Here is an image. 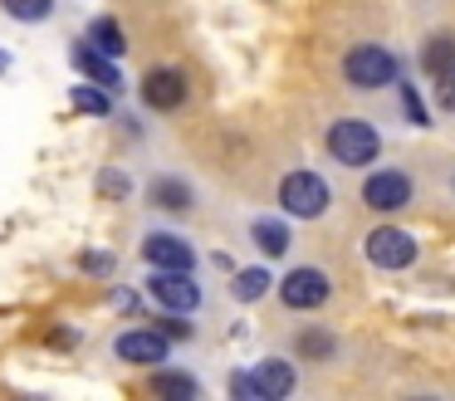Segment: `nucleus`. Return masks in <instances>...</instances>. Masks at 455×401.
I'll return each mask as SVG.
<instances>
[{
  "instance_id": "1",
  "label": "nucleus",
  "mask_w": 455,
  "mask_h": 401,
  "mask_svg": "<svg viewBox=\"0 0 455 401\" xmlns=\"http://www.w3.org/2000/svg\"><path fill=\"white\" fill-rule=\"evenodd\" d=\"M328 152L343 166H367L382 152V137H377V127L363 123V117H338V123L328 127Z\"/></svg>"
},
{
  "instance_id": "2",
  "label": "nucleus",
  "mask_w": 455,
  "mask_h": 401,
  "mask_svg": "<svg viewBox=\"0 0 455 401\" xmlns=\"http://www.w3.org/2000/svg\"><path fill=\"white\" fill-rule=\"evenodd\" d=\"M279 205L289 215H299V221H318L328 211V181L314 172H289L279 181Z\"/></svg>"
},
{
  "instance_id": "3",
  "label": "nucleus",
  "mask_w": 455,
  "mask_h": 401,
  "mask_svg": "<svg viewBox=\"0 0 455 401\" xmlns=\"http://www.w3.org/2000/svg\"><path fill=\"white\" fill-rule=\"evenodd\" d=\"M343 74L353 88H387L396 78V54L382 44H357V49H347Z\"/></svg>"
},
{
  "instance_id": "4",
  "label": "nucleus",
  "mask_w": 455,
  "mask_h": 401,
  "mask_svg": "<svg viewBox=\"0 0 455 401\" xmlns=\"http://www.w3.org/2000/svg\"><path fill=\"white\" fill-rule=\"evenodd\" d=\"M148 293H152V303H162L167 313H191L201 303V284L191 279V269H152Z\"/></svg>"
},
{
  "instance_id": "5",
  "label": "nucleus",
  "mask_w": 455,
  "mask_h": 401,
  "mask_svg": "<svg viewBox=\"0 0 455 401\" xmlns=\"http://www.w3.org/2000/svg\"><path fill=\"white\" fill-rule=\"evenodd\" d=\"M113 352H118L123 362H132V367H157V362H167L172 338L162 328H128L113 342Z\"/></svg>"
},
{
  "instance_id": "6",
  "label": "nucleus",
  "mask_w": 455,
  "mask_h": 401,
  "mask_svg": "<svg viewBox=\"0 0 455 401\" xmlns=\"http://www.w3.org/2000/svg\"><path fill=\"white\" fill-rule=\"evenodd\" d=\"M367 260L377 269H406L416 260V235L396 230V225H382V230L367 235Z\"/></svg>"
},
{
  "instance_id": "7",
  "label": "nucleus",
  "mask_w": 455,
  "mask_h": 401,
  "mask_svg": "<svg viewBox=\"0 0 455 401\" xmlns=\"http://www.w3.org/2000/svg\"><path fill=\"white\" fill-rule=\"evenodd\" d=\"M328 293H333V284H328L323 269H289L284 279H279V299L289 303V309H318V303H328Z\"/></svg>"
},
{
  "instance_id": "8",
  "label": "nucleus",
  "mask_w": 455,
  "mask_h": 401,
  "mask_svg": "<svg viewBox=\"0 0 455 401\" xmlns=\"http://www.w3.org/2000/svg\"><path fill=\"white\" fill-rule=\"evenodd\" d=\"M138 93L152 113H172V108L187 103V78H181V68H148Z\"/></svg>"
},
{
  "instance_id": "9",
  "label": "nucleus",
  "mask_w": 455,
  "mask_h": 401,
  "mask_svg": "<svg viewBox=\"0 0 455 401\" xmlns=\"http://www.w3.org/2000/svg\"><path fill=\"white\" fill-rule=\"evenodd\" d=\"M363 201L372 211H406L411 205V181L402 172H372L363 181Z\"/></svg>"
},
{
  "instance_id": "10",
  "label": "nucleus",
  "mask_w": 455,
  "mask_h": 401,
  "mask_svg": "<svg viewBox=\"0 0 455 401\" xmlns=\"http://www.w3.org/2000/svg\"><path fill=\"white\" fill-rule=\"evenodd\" d=\"M142 260H148L152 269H191V264H196V250H191L181 235H148V240H142Z\"/></svg>"
},
{
  "instance_id": "11",
  "label": "nucleus",
  "mask_w": 455,
  "mask_h": 401,
  "mask_svg": "<svg viewBox=\"0 0 455 401\" xmlns=\"http://www.w3.org/2000/svg\"><path fill=\"white\" fill-rule=\"evenodd\" d=\"M74 68H79L84 78H89V84H99V88H108V93H118L123 88V74H118V64H113L108 54H103V49H93L89 39H84L79 49H74Z\"/></svg>"
},
{
  "instance_id": "12",
  "label": "nucleus",
  "mask_w": 455,
  "mask_h": 401,
  "mask_svg": "<svg viewBox=\"0 0 455 401\" xmlns=\"http://www.w3.org/2000/svg\"><path fill=\"white\" fill-rule=\"evenodd\" d=\"M148 201L157 205V211H172V215H181V211H191V186L181 181V176H157V181L148 186Z\"/></svg>"
},
{
  "instance_id": "13",
  "label": "nucleus",
  "mask_w": 455,
  "mask_h": 401,
  "mask_svg": "<svg viewBox=\"0 0 455 401\" xmlns=\"http://www.w3.org/2000/svg\"><path fill=\"white\" fill-rule=\"evenodd\" d=\"M255 387H259V397H265V401L289 397V391H294V367H289V362H279V357H265L255 367Z\"/></svg>"
},
{
  "instance_id": "14",
  "label": "nucleus",
  "mask_w": 455,
  "mask_h": 401,
  "mask_svg": "<svg viewBox=\"0 0 455 401\" xmlns=\"http://www.w3.org/2000/svg\"><path fill=\"white\" fill-rule=\"evenodd\" d=\"M89 44L103 49L108 59H123V54H128V35H123V25H118V20H108V15L89 25Z\"/></svg>"
},
{
  "instance_id": "15",
  "label": "nucleus",
  "mask_w": 455,
  "mask_h": 401,
  "mask_svg": "<svg viewBox=\"0 0 455 401\" xmlns=\"http://www.w3.org/2000/svg\"><path fill=\"white\" fill-rule=\"evenodd\" d=\"M421 68H426L431 78L451 74V68H455V35H435L431 44L421 49Z\"/></svg>"
},
{
  "instance_id": "16",
  "label": "nucleus",
  "mask_w": 455,
  "mask_h": 401,
  "mask_svg": "<svg viewBox=\"0 0 455 401\" xmlns=\"http://www.w3.org/2000/svg\"><path fill=\"white\" fill-rule=\"evenodd\" d=\"M152 391L167 397V401H196L201 397L196 377H187V372H157V377H152Z\"/></svg>"
},
{
  "instance_id": "17",
  "label": "nucleus",
  "mask_w": 455,
  "mask_h": 401,
  "mask_svg": "<svg viewBox=\"0 0 455 401\" xmlns=\"http://www.w3.org/2000/svg\"><path fill=\"white\" fill-rule=\"evenodd\" d=\"M69 103L79 108V113H89V117H108L113 113V93H108V88H99V84H89V78L69 93Z\"/></svg>"
},
{
  "instance_id": "18",
  "label": "nucleus",
  "mask_w": 455,
  "mask_h": 401,
  "mask_svg": "<svg viewBox=\"0 0 455 401\" xmlns=\"http://www.w3.org/2000/svg\"><path fill=\"white\" fill-rule=\"evenodd\" d=\"M250 240H255L269 260H279V254L289 250V225L284 221H255L250 225Z\"/></svg>"
},
{
  "instance_id": "19",
  "label": "nucleus",
  "mask_w": 455,
  "mask_h": 401,
  "mask_svg": "<svg viewBox=\"0 0 455 401\" xmlns=\"http://www.w3.org/2000/svg\"><path fill=\"white\" fill-rule=\"evenodd\" d=\"M269 284H275V279H269L265 269H240L235 279H230V293H235L240 303H255V299H265V293H269Z\"/></svg>"
},
{
  "instance_id": "20",
  "label": "nucleus",
  "mask_w": 455,
  "mask_h": 401,
  "mask_svg": "<svg viewBox=\"0 0 455 401\" xmlns=\"http://www.w3.org/2000/svg\"><path fill=\"white\" fill-rule=\"evenodd\" d=\"M5 5V15L20 20V25H40V20L54 15V0H0Z\"/></svg>"
},
{
  "instance_id": "21",
  "label": "nucleus",
  "mask_w": 455,
  "mask_h": 401,
  "mask_svg": "<svg viewBox=\"0 0 455 401\" xmlns=\"http://www.w3.org/2000/svg\"><path fill=\"white\" fill-rule=\"evenodd\" d=\"M299 352H304V357H333V338H328L323 328H308L304 338H299Z\"/></svg>"
},
{
  "instance_id": "22",
  "label": "nucleus",
  "mask_w": 455,
  "mask_h": 401,
  "mask_svg": "<svg viewBox=\"0 0 455 401\" xmlns=\"http://www.w3.org/2000/svg\"><path fill=\"white\" fill-rule=\"evenodd\" d=\"M99 191H103V196H128V191H132L128 172H118V166H108V172L99 176Z\"/></svg>"
},
{
  "instance_id": "23",
  "label": "nucleus",
  "mask_w": 455,
  "mask_h": 401,
  "mask_svg": "<svg viewBox=\"0 0 455 401\" xmlns=\"http://www.w3.org/2000/svg\"><path fill=\"white\" fill-rule=\"evenodd\" d=\"M230 397H240V401H265V397H259V387H255V372H235V377H230Z\"/></svg>"
},
{
  "instance_id": "24",
  "label": "nucleus",
  "mask_w": 455,
  "mask_h": 401,
  "mask_svg": "<svg viewBox=\"0 0 455 401\" xmlns=\"http://www.w3.org/2000/svg\"><path fill=\"white\" fill-rule=\"evenodd\" d=\"M402 103H406V117H411L416 127H426V123H431V113H426V103L416 98V84H406V88H402Z\"/></svg>"
},
{
  "instance_id": "25",
  "label": "nucleus",
  "mask_w": 455,
  "mask_h": 401,
  "mask_svg": "<svg viewBox=\"0 0 455 401\" xmlns=\"http://www.w3.org/2000/svg\"><path fill=\"white\" fill-rule=\"evenodd\" d=\"M79 269H84V274H108V269H113V254L89 250V254H79Z\"/></svg>"
},
{
  "instance_id": "26",
  "label": "nucleus",
  "mask_w": 455,
  "mask_h": 401,
  "mask_svg": "<svg viewBox=\"0 0 455 401\" xmlns=\"http://www.w3.org/2000/svg\"><path fill=\"white\" fill-rule=\"evenodd\" d=\"M435 84H441V88H435V98H441V108H445V113H455V68H451V74H441Z\"/></svg>"
},
{
  "instance_id": "27",
  "label": "nucleus",
  "mask_w": 455,
  "mask_h": 401,
  "mask_svg": "<svg viewBox=\"0 0 455 401\" xmlns=\"http://www.w3.org/2000/svg\"><path fill=\"white\" fill-rule=\"evenodd\" d=\"M162 333H167V338H191L187 313H172V318H162Z\"/></svg>"
},
{
  "instance_id": "28",
  "label": "nucleus",
  "mask_w": 455,
  "mask_h": 401,
  "mask_svg": "<svg viewBox=\"0 0 455 401\" xmlns=\"http://www.w3.org/2000/svg\"><path fill=\"white\" fill-rule=\"evenodd\" d=\"M113 309H123V313H138V309H142V299H138V293H128V289H118V293H113Z\"/></svg>"
},
{
  "instance_id": "29",
  "label": "nucleus",
  "mask_w": 455,
  "mask_h": 401,
  "mask_svg": "<svg viewBox=\"0 0 455 401\" xmlns=\"http://www.w3.org/2000/svg\"><path fill=\"white\" fill-rule=\"evenodd\" d=\"M5 68H11V59H5V54H0V74H5Z\"/></svg>"
}]
</instances>
